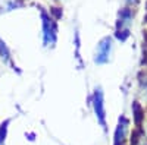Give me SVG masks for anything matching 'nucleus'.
<instances>
[{"mask_svg": "<svg viewBox=\"0 0 147 145\" xmlns=\"http://www.w3.org/2000/svg\"><path fill=\"white\" fill-rule=\"evenodd\" d=\"M127 128H128V122H127L125 117H122L119 120V125H118L116 132H115V144L113 145H124L125 135H127Z\"/></svg>", "mask_w": 147, "mask_h": 145, "instance_id": "4", "label": "nucleus"}, {"mask_svg": "<svg viewBox=\"0 0 147 145\" xmlns=\"http://www.w3.org/2000/svg\"><path fill=\"white\" fill-rule=\"evenodd\" d=\"M3 141V138H2V134H0V142H2Z\"/></svg>", "mask_w": 147, "mask_h": 145, "instance_id": "5", "label": "nucleus"}, {"mask_svg": "<svg viewBox=\"0 0 147 145\" xmlns=\"http://www.w3.org/2000/svg\"><path fill=\"white\" fill-rule=\"evenodd\" d=\"M110 53H112V38L109 37H105L99 45H97V53H96V63H106L109 57H110Z\"/></svg>", "mask_w": 147, "mask_h": 145, "instance_id": "1", "label": "nucleus"}, {"mask_svg": "<svg viewBox=\"0 0 147 145\" xmlns=\"http://www.w3.org/2000/svg\"><path fill=\"white\" fill-rule=\"evenodd\" d=\"M146 135H147V130H146Z\"/></svg>", "mask_w": 147, "mask_h": 145, "instance_id": "6", "label": "nucleus"}, {"mask_svg": "<svg viewBox=\"0 0 147 145\" xmlns=\"http://www.w3.org/2000/svg\"><path fill=\"white\" fill-rule=\"evenodd\" d=\"M93 106H94V112H96V116L99 119V122L103 125V128H106L105 125V103H103V94L100 90H96L94 92V100H93Z\"/></svg>", "mask_w": 147, "mask_h": 145, "instance_id": "2", "label": "nucleus"}, {"mask_svg": "<svg viewBox=\"0 0 147 145\" xmlns=\"http://www.w3.org/2000/svg\"><path fill=\"white\" fill-rule=\"evenodd\" d=\"M52 19H49L46 15H43V29H44V43L49 45V43H55V38H56V28L55 25L50 22Z\"/></svg>", "mask_w": 147, "mask_h": 145, "instance_id": "3", "label": "nucleus"}]
</instances>
